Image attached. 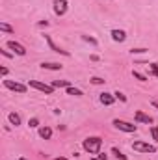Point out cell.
Wrapping results in <instances>:
<instances>
[{"mask_svg":"<svg viewBox=\"0 0 158 160\" xmlns=\"http://www.w3.org/2000/svg\"><path fill=\"white\" fill-rule=\"evenodd\" d=\"M99 158H101V160H106V158H108V155H104V153H99Z\"/></svg>","mask_w":158,"mask_h":160,"instance_id":"f1b7e54d","label":"cell"},{"mask_svg":"<svg viewBox=\"0 0 158 160\" xmlns=\"http://www.w3.org/2000/svg\"><path fill=\"white\" fill-rule=\"evenodd\" d=\"M99 101H101L104 106H112V104L116 102V95H114V93H108V91H104V93H101Z\"/></svg>","mask_w":158,"mask_h":160,"instance_id":"9c48e42d","label":"cell"},{"mask_svg":"<svg viewBox=\"0 0 158 160\" xmlns=\"http://www.w3.org/2000/svg\"><path fill=\"white\" fill-rule=\"evenodd\" d=\"M28 86H30V88H36V89H39V91H43L45 95H52L54 89H56V88H52V86H48V84H43V82H39V80H30Z\"/></svg>","mask_w":158,"mask_h":160,"instance_id":"5b68a950","label":"cell"},{"mask_svg":"<svg viewBox=\"0 0 158 160\" xmlns=\"http://www.w3.org/2000/svg\"><path fill=\"white\" fill-rule=\"evenodd\" d=\"M6 47H7V48H11V50H13V54H17V56H26V48H24L21 43H17V41H7V43H6Z\"/></svg>","mask_w":158,"mask_h":160,"instance_id":"ba28073f","label":"cell"},{"mask_svg":"<svg viewBox=\"0 0 158 160\" xmlns=\"http://www.w3.org/2000/svg\"><path fill=\"white\" fill-rule=\"evenodd\" d=\"M50 86H52V88H69L71 82H69V80H52Z\"/></svg>","mask_w":158,"mask_h":160,"instance_id":"9a60e30c","label":"cell"},{"mask_svg":"<svg viewBox=\"0 0 158 160\" xmlns=\"http://www.w3.org/2000/svg\"><path fill=\"white\" fill-rule=\"evenodd\" d=\"M52 8H54V13L58 17H63L69 9V2L67 0H52Z\"/></svg>","mask_w":158,"mask_h":160,"instance_id":"3957f363","label":"cell"},{"mask_svg":"<svg viewBox=\"0 0 158 160\" xmlns=\"http://www.w3.org/2000/svg\"><path fill=\"white\" fill-rule=\"evenodd\" d=\"M132 149L138 151V153H156V145H151L147 142H134L132 143Z\"/></svg>","mask_w":158,"mask_h":160,"instance_id":"7a4b0ae2","label":"cell"},{"mask_svg":"<svg viewBox=\"0 0 158 160\" xmlns=\"http://www.w3.org/2000/svg\"><path fill=\"white\" fill-rule=\"evenodd\" d=\"M67 95H73V97H82L84 93H82V89H78V88L69 86V88H67Z\"/></svg>","mask_w":158,"mask_h":160,"instance_id":"2e32d148","label":"cell"},{"mask_svg":"<svg viewBox=\"0 0 158 160\" xmlns=\"http://www.w3.org/2000/svg\"><path fill=\"white\" fill-rule=\"evenodd\" d=\"M7 121H9L11 125L19 127V125H21V116H19L17 112H9V114H7Z\"/></svg>","mask_w":158,"mask_h":160,"instance_id":"4fadbf2b","label":"cell"},{"mask_svg":"<svg viewBox=\"0 0 158 160\" xmlns=\"http://www.w3.org/2000/svg\"><path fill=\"white\" fill-rule=\"evenodd\" d=\"M112 153H114V155H116V157H117L119 160H126V155H123V153L119 151L117 147H112Z\"/></svg>","mask_w":158,"mask_h":160,"instance_id":"7402d4cb","label":"cell"},{"mask_svg":"<svg viewBox=\"0 0 158 160\" xmlns=\"http://www.w3.org/2000/svg\"><path fill=\"white\" fill-rule=\"evenodd\" d=\"M45 41H47V45L50 47V50H54V52H58V54H62V56H67V58L71 56V52H69V50H63L62 47H58V45L52 41V38H50V36H47V34H45Z\"/></svg>","mask_w":158,"mask_h":160,"instance_id":"52a82bcc","label":"cell"},{"mask_svg":"<svg viewBox=\"0 0 158 160\" xmlns=\"http://www.w3.org/2000/svg\"><path fill=\"white\" fill-rule=\"evenodd\" d=\"M82 39L86 41V43H89V45H93V47H97V45H99V41L95 39V38H91V36H82Z\"/></svg>","mask_w":158,"mask_h":160,"instance_id":"ac0fdd59","label":"cell"},{"mask_svg":"<svg viewBox=\"0 0 158 160\" xmlns=\"http://www.w3.org/2000/svg\"><path fill=\"white\" fill-rule=\"evenodd\" d=\"M89 82H91V84H95V86H101V84H104L106 80L101 78V77H91V78H89Z\"/></svg>","mask_w":158,"mask_h":160,"instance_id":"44dd1931","label":"cell"},{"mask_svg":"<svg viewBox=\"0 0 158 160\" xmlns=\"http://www.w3.org/2000/svg\"><path fill=\"white\" fill-rule=\"evenodd\" d=\"M0 32H6V34H13V32H15V28H13V26H9L7 22H0Z\"/></svg>","mask_w":158,"mask_h":160,"instance_id":"e0dca14e","label":"cell"},{"mask_svg":"<svg viewBox=\"0 0 158 160\" xmlns=\"http://www.w3.org/2000/svg\"><path fill=\"white\" fill-rule=\"evenodd\" d=\"M112 125L119 130H123V132H136V128H138L134 123H128V121H123V119H114Z\"/></svg>","mask_w":158,"mask_h":160,"instance_id":"277c9868","label":"cell"},{"mask_svg":"<svg viewBox=\"0 0 158 160\" xmlns=\"http://www.w3.org/2000/svg\"><path fill=\"white\" fill-rule=\"evenodd\" d=\"M114 95H116V99H119L121 102H126V95H125V93H121V91H116Z\"/></svg>","mask_w":158,"mask_h":160,"instance_id":"d4e9b609","label":"cell"},{"mask_svg":"<svg viewBox=\"0 0 158 160\" xmlns=\"http://www.w3.org/2000/svg\"><path fill=\"white\" fill-rule=\"evenodd\" d=\"M39 26H41V28H43V26H48V21H41Z\"/></svg>","mask_w":158,"mask_h":160,"instance_id":"f546056e","label":"cell"},{"mask_svg":"<svg viewBox=\"0 0 158 160\" xmlns=\"http://www.w3.org/2000/svg\"><path fill=\"white\" fill-rule=\"evenodd\" d=\"M153 106H155V108H158V101H153Z\"/></svg>","mask_w":158,"mask_h":160,"instance_id":"4dcf8cb0","label":"cell"},{"mask_svg":"<svg viewBox=\"0 0 158 160\" xmlns=\"http://www.w3.org/2000/svg\"><path fill=\"white\" fill-rule=\"evenodd\" d=\"M4 86L7 89H11V91H17V93H26L28 91V86H24V84H21L17 80H4Z\"/></svg>","mask_w":158,"mask_h":160,"instance_id":"8992f818","label":"cell"},{"mask_svg":"<svg viewBox=\"0 0 158 160\" xmlns=\"http://www.w3.org/2000/svg\"><path fill=\"white\" fill-rule=\"evenodd\" d=\"M7 73H9L7 67H0V75H2V77H7Z\"/></svg>","mask_w":158,"mask_h":160,"instance_id":"83f0119b","label":"cell"},{"mask_svg":"<svg viewBox=\"0 0 158 160\" xmlns=\"http://www.w3.org/2000/svg\"><path fill=\"white\" fill-rule=\"evenodd\" d=\"M28 125H30L32 128H36V127H39V119H37V118H32V119H30V123H28Z\"/></svg>","mask_w":158,"mask_h":160,"instance_id":"484cf974","label":"cell"},{"mask_svg":"<svg viewBox=\"0 0 158 160\" xmlns=\"http://www.w3.org/2000/svg\"><path fill=\"white\" fill-rule=\"evenodd\" d=\"M82 147H84V151L89 153V155H99V153H101V147H102V138H99V136H89V138H86V140L82 142Z\"/></svg>","mask_w":158,"mask_h":160,"instance_id":"6da1fadb","label":"cell"},{"mask_svg":"<svg viewBox=\"0 0 158 160\" xmlns=\"http://www.w3.org/2000/svg\"><path fill=\"white\" fill-rule=\"evenodd\" d=\"M0 54H2L4 58H13V54H11V52H7V50H0Z\"/></svg>","mask_w":158,"mask_h":160,"instance_id":"4316f807","label":"cell"},{"mask_svg":"<svg viewBox=\"0 0 158 160\" xmlns=\"http://www.w3.org/2000/svg\"><path fill=\"white\" fill-rule=\"evenodd\" d=\"M41 69H45V71H62L63 65L62 63H56V62H43L41 63Z\"/></svg>","mask_w":158,"mask_h":160,"instance_id":"30bf717a","label":"cell"},{"mask_svg":"<svg viewBox=\"0 0 158 160\" xmlns=\"http://www.w3.org/2000/svg\"><path fill=\"white\" fill-rule=\"evenodd\" d=\"M134 118L138 123H145V125H153V118L151 116H147V114H143L141 110H138L136 114H134Z\"/></svg>","mask_w":158,"mask_h":160,"instance_id":"7c38bea8","label":"cell"},{"mask_svg":"<svg viewBox=\"0 0 158 160\" xmlns=\"http://www.w3.org/2000/svg\"><path fill=\"white\" fill-rule=\"evenodd\" d=\"M19 160H26V158H24V157H21V158H19Z\"/></svg>","mask_w":158,"mask_h":160,"instance_id":"1f68e13d","label":"cell"},{"mask_svg":"<svg viewBox=\"0 0 158 160\" xmlns=\"http://www.w3.org/2000/svg\"><path fill=\"white\" fill-rule=\"evenodd\" d=\"M110 36H112V39L116 41V43H123V41L126 39V32L125 30H117V28H114L110 32Z\"/></svg>","mask_w":158,"mask_h":160,"instance_id":"8fae6325","label":"cell"},{"mask_svg":"<svg viewBox=\"0 0 158 160\" xmlns=\"http://www.w3.org/2000/svg\"><path fill=\"white\" fill-rule=\"evenodd\" d=\"M39 136L43 138V140H50V138H52V128H50V127H41Z\"/></svg>","mask_w":158,"mask_h":160,"instance_id":"5bb4252c","label":"cell"},{"mask_svg":"<svg viewBox=\"0 0 158 160\" xmlns=\"http://www.w3.org/2000/svg\"><path fill=\"white\" fill-rule=\"evenodd\" d=\"M147 52V48H143V47H138V48H130V54H145Z\"/></svg>","mask_w":158,"mask_h":160,"instance_id":"603a6c76","label":"cell"},{"mask_svg":"<svg viewBox=\"0 0 158 160\" xmlns=\"http://www.w3.org/2000/svg\"><path fill=\"white\" fill-rule=\"evenodd\" d=\"M132 77H134V78L136 80H140V82H145V75H141V73H138V71H132Z\"/></svg>","mask_w":158,"mask_h":160,"instance_id":"cb8c5ba5","label":"cell"},{"mask_svg":"<svg viewBox=\"0 0 158 160\" xmlns=\"http://www.w3.org/2000/svg\"><path fill=\"white\" fill-rule=\"evenodd\" d=\"M91 160H101V158H99V157H97V158H91Z\"/></svg>","mask_w":158,"mask_h":160,"instance_id":"d6a6232c","label":"cell"},{"mask_svg":"<svg viewBox=\"0 0 158 160\" xmlns=\"http://www.w3.org/2000/svg\"><path fill=\"white\" fill-rule=\"evenodd\" d=\"M151 136H153V140L156 142V147H158V127H156V125H153V127H151Z\"/></svg>","mask_w":158,"mask_h":160,"instance_id":"ffe728a7","label":"cell"},{"mask_svg":"<svg viewBox=\"0 0 158 160\" xmlns=\"http://www.w3.org/2000/svg\"><path fill=\"white\" fill-rule=\"evenodd\" d=\"M147 67H149V73H151V75L158 77V63H156V62H155V63H149Z\"/></svg>","mask_w":158,"mask_h":160,"instance_id":"d6986e66","label":"cell"}]
</instances>
